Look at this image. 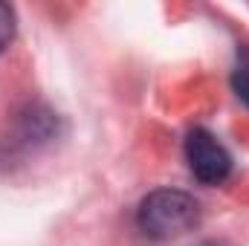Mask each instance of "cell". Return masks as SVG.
Segmentation results:
<instances>
[{"instance_id":"cell-1","label":"cell","mask_w":249,"mask_h":246,"mask_svg":"<svg viewBox=\"0 0 249 246\" xmlns=\"http://www.w3.org/2000/svg\"><path fill=\"white\" fill-rule=\"evenodd\" d=\"M200 223V203L180 188H157L136 209V226L151 241L183 238Z\"/></svg>"},{"instance_id":"cell-3","label":"cell","mask_w":249,"mask_h":246,"mask_svg":"<svg viewBox=\"0 0 249 246\" xmlns=\"http://www.w3.org/2000/svg\"><path fill=\"white\" fill-rule=\"evenodd\" d=\"M12 41H15V9L9 3H0V53H6Z\"/></svg>"},{"instance_id":"cell-4","label":"cell","mask_w":249,"mask_h":246,"mask_svg":"<svg viewBox=\"0 0 249 246\" xmlns=\"http://www.w3.org/2000/svg\"><path fill=\"white\" fill-rule=\"evenodd\" d=\"M232 90H235V96L249 107V64H241L232 72Z\"/></svg>"},{"instance_id":"cell-5","label":"cell","mask_w":249,"mask_h":246,"mask_svg":"<svg viewBox=\"0 0 249 246\" xmlns=\"http://www.w3.org/2000/svg\"><path fill=\"white\" fill-rule=\"evenodd\" d=\"M197 246H235V244H229V241H203Z\"/></svg>"},{"instance_id":"cell-2","label":"cell","mask_w":249,"mask_h":246,"mask_svg":"<svg viewBox=\"0 0 249 246\" xmlns=\"http://www.w3.org/2000/svg\"><path fill=\"white\" fill-rule=\"evenodd\" d=\"M186 162L194 180L203 185H220L232 174V154L203 127H194L186 136Z\"/></svg>"}]
</instances>
